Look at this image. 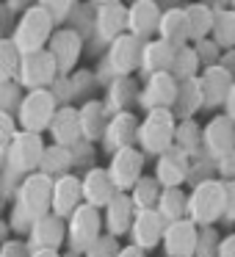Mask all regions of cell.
Here are the masks:
<instances>
[{
  "instance_id": "53",
  "label": "cell",
  "mask_w": 235,
  "mask_h": 257,
  "mask_svg": "<svg viewBox=\"0 0 235 257\" xmlns=\"http://www.w3.org/2000/svg\"><path fill=\"white\" fill-rule=\"evenodd\" d=\"M224 113H227V116L235 122V83H232V91H229V100H227V105H224Z\"/></svg>"
},
{
  "instance_id": "41",
  "label": "cell",
  "mask_w": 235,
  "mask_h": 257,
  "mask_svg": "<svg viewBox=\"0 0 235 257\" xmlns=\"http://www.w3.org/2000/svg\"><path fill=\"white\" fill-rule=\"evenodd\" d=\"M221 249V235L216 227H199V243H196V257H218Z\"/></svg>"
},
{
  "instance_id": "45",
  "label": "cell",
  "mask_w": 235,
  "mask_h": 257,
  "mask_svg": "<svg viewBox=\"0 0 235 257\" xmlns=\"http://www.w3.org/2000/svg\"><path fill=\"white\" fill-rule=\"evenodd\" d=\"M122 249H125V246L119 243V238H113V235H102V238L97 240V243L91 246L83 257H119V254H122Z\"/></svg>"
},
{
  "instance_id": "52",
  "label": "cell",
  "mask_w": 235,
  "mask_h": 257,
  "mask_svg": "<svg viewBox=\"0 0 235 257\" xmlns=\"http://www.w3.org/2000/svg\"><path fill=\"white\" fill-rule=\"evenodd\" d=\"M119 257H147V251H141L139 246L128 243V246H125V249H122V254H119Z\"/></svg>"
},
{
  "instance_id": "51",
  "label": "cell",
  "mask_w": 235,
  "mask_h": 257,
  "mask_svg": "<svg viewBox=\"0 0 235 257\" xmlns=\"http://www.w3.org/2000/svg\"><path fill=\"white\" fill-rule=\"evenodd\" d=\"M218 67H224V69H227V72L235 78V50H227V53H224L221 61H218Z\"/></svg>"
},
{
  "instance_id": "6",
  "label": "cell",
  "mask_w": 235,
  "mask_h": 257,
  "mask_svg": "<svg viewBox=\"0 0 235 257\" xmlns=\"http://www.w3.org/2000/svg\"><path fill=\"white\" fill-rule=\"evenodd\" d=\"M174 136H177V116L172 111H150L139 127V150L158 161L174 147Z\"/></svg>"
},
{
  "instance_id": "50",
  "label": "cell",
  "mask_w": 235,
  "mask_h": 257,
  "mask_svg": "<svg viewBox=\"0 0 235 257\" xmlns=\"http://www.w3.org/2000/svg\"><path fill=\"white\" fill-rule=\"evenodd\" d=\"M218 257H235V232H227L221 238V249H218Z\"/></svg>"
},
{
  "instance_id": "39",
  "label": "cell",
  "mask_w": 235,
  "mask_h": 257,
  "mask_svg": "<svg viewBox=\"0 0 235 257\" xmlns=\"http://www.w3.org/2000/svg\"><path fill=\"white\" fill-rule=\"evenodd\" d=\"M210 180H218L216 161H210L207 155L191 161V172H188V185L191 188H196V185H202V183H210Z\"/></svg>"
},
{
  "instance_id": "10",
  "label": "cell",
  "mask_w": 235,
  "mask_h": 257,
  "mask_svg": "<svg viewBox=\"0 0 235 257\" xmlns=\"http://www.w3.org/2000/svg\"><path fill=\"white\" fill-rule=\"evenodd\" d=\"M108 174H111L113 185H116L119 194H130L136 185L144 177V166H147V155L139 147H130V150L116 152L113 158H108Z\"/></svg>"
},
{
  "instance_id": "37",
  "label": "cell",
  "mask_w": 235,
  "mask_h": 257,
  "mask_svg": "<svg viewBox=\"0 0 235 257\" xmlns=\"http://www.w3.org/2000/svg\"><path fill=\"white\" fill-rule=\"evenodd\" d=\"M20 64H23V53L17 50V45L12 39H0V83L17 80Z\"/></svg>"
},
{
  "instance_id": "27",
  "label": "cell",
  "mask_w": 235,
  "mask_h": 257,
  "mask_svg": "<svg viewBox=\"0 0 235 257\" xmlns=\"http://www.w3.org/2000/svg\"><path fill=\"white\" fill-rule=\"evenodd\" d=\"M174 58H177V47H172L163 39H150L144 45V56H141V75H144V80L161 72H172Z\"/></svg>"
},
{
  "instance_id": "8",
  "label": "cell",
  "mask_w": 235,
  "mask_h": 257,
  "mask_svg": "<svg viewBox=\"0 0 235 257\" xmlns=\"http://www.w3.org/2000/svg\"><path fill=\"white\" fill-rule=\"evenodd\" d=\"M58 100L53 97L50 89L45 91H28L23 100V105H20L17 111V122H20V130H25V133H45V130H50L53 119H56L58 113Z\"/></svg>"
},
{
  "instance_id": "4",
  "label": "cell",
  "mask_w": 235,
  "mask_h": 257,
  "mask_svg": "<svg viewBox=\"0 0 235 257\" xmlns=\"http://www.w3.org/2000/svg\"><path fill=\"white\" fill-rule=\"evenodd\" d=\"M128 34V6L119 0H102L94 6V28L89 39V53L91 56H105V50L116 39Z\"/></svg>"
},
{
  "instance_id": "15",
  "label": "cell",
  "mask_w": 235,
  "mask_h": 257,
  "mask_svg": "<svg viewBox=\"0 0 235 257\" xmlns=\"http://www.w3.org/2000/svg\"><path fill=\"white\" fill-rule=\"evenodd\" d=\"M25 240H28L31 251H61V246L67 243V221L50 213L31 227Z\"/></svg>"
},
{
  "instance_id": "48",
  "label": "cell",
  "mask_w": 235,
  "mask_h": 257,
  "mask_svg": "<svg viewBox=\"0 0 235 257\" xmlns=\"http://www.w3.org/2000/svg\"><path fill=\"white\" fill-rule=\"evenodd\" d=\"M216 174L221 183H235V150L227 152L221 161H216Z\"/></svg>"
},
{
  "instance_id": "44",
  "label": "cell",
  "mask_w": 235,
  "mask_h": 257,
  "mask_svg": "<svg viewBox=\"0 0 235 257\" xmlns=\"http://www.w3.org/2000/svg\"><path fill=\"white\" fill-rule=\"evenodd\" d=\"M194 50H196V56H199V61H202V69H207V67H218V61H221V56H224V50H221V47H218L213 39H202V42H196Z\"/></svg>"
},
{
  "instance_id": "43",
  "label": "cell",
  "mask_w": 235,
  "mask_h": 257,
  "mask_svg": "<svg viewBox=\"0 0 235 257\" xmlns=\"http://www.w3.org/2000/svg\"><path fill=\"white\" fill-rule=\"evenodd\" d=\"M72 163L78 172H91L97 166V144H89V141H80L78 147H72Z\"/></svg>"
},
{
  "instance_id": "54",
  "label": "cell",
  "mask_w": 235,
  "mask_h": 257,
  "mask_svg": "<svg viewBox=\"0 0 235 257\" xmlns=\"http://www.w3.org/2000/svg\"><path fill=\"white\" fill-rule=\"evenodd\" d=\"M31 257H64V251H31Z\"/></svg>"
},
{
  "instance_id": "31",
  "label": "cell",
  "mask_w": 235,
  "mask_h": 257,
  "mask_svg": "<svg viewBox=\"0 0 235 257\" xmlns=\"http://www.w3.org/2000/svg\"><path fill=\"white\" fill-rule=\"evenodd\" d=\"M185 14H188V25H191V45H196L202 39H210L213 23H216L213 3H188Z\"/></svg>"
},
{
  "instance_id": "3",
  "label": "cell",
  "mask_w": 235,
  "mask_h": 257,
  "mask_svg": "<svg viewBox=\"0 0 235 257\" xmlns=\"http://www.w3.org/2000/svg\"><path fill=\"white\" fill-rule=\"evenodd\" d=\"M144 45L147 42L136 39V36L125 34L122 39H116L111 47L105 50V56L97 64V80L100 86H108L119 78H133V72H141V56H144Z\"/></svg>"
},
{
  "instance_id": "23",
  "label": "cell",
  "mask_w": 235,
  "mask_h": 257,
  "mask_svg": "<svg viewBox=\"0 0 235 257\" xmlns=\"http://www.w3.org/2000/svg\"><path fill=\"white\" fill-rule=\"evenodd\" d=\"M47 133H50L53 144H58V147H67V150L78 147L80 141H83V127H80L78 105L58 108V113H56V119H53V124H50Z\"/></svg>"
},
{
  "instance_id": "38",
  "label": "cell",
  "mask_w": 235,
  "mask_h": 257,
  "mask_svg": "<svg viewBox=\"0 0 235 257\" xmlns=\"http://www.w3.org/2000/svg\"><path fill=\"white\" fill-rule=\"evenodd\" d=\"M23 100H25V89L17 83V80H3V83H0V111L17 116Z\"/></svg>"
},
{
  "instance_id": "16",
  "label": "cell",
  "mask_w": 235,
  "mask_h": 257,
  "mask_svg": "<svg viewBox=\"0 0 235 257\" xmlns=\"http://www.w3.org/2000/svg\"><path fill=\"white\" fill-rule=\"evenodd\" d=\"M163 9L152 0H136L133 6H128V34L141 42L158 39V28H161Z\"/></svg>"
},
{
  "instance_id": "13",
  "label": "cell",
  "mask_w": 235,
  "mask_h": 257,
  "mask_svg": "<svg viewBox=\"0 0 235 257\" xmlns=\"http://www.w3.org/2000/svg\"><path fill=\"white\" fill-rule=\"evenodd\" d=\"M139 127H141V119L136 116L133 111L128 113H119V116H111L108 122V130L102 136L100 147L108 158H113L116 152L130 150V147H139Z\"/></svg>"
},
{
  "instance_id": "36",
  "label": "cell",
  "mask_w": 235,
  "mask_h": 257,
  "mask_svg": "<svg viewBox=\"0 0 235 257\" xmlns=\"http://www.w3.org/2000/svg\"><path fill=\"white\" fill-rule=\"evenodd\" d=\"M172 75H174L177 83H185V80H194V78H199V75H202V61H199V56H196L194 45L180 47V50H177Z\"/></svg>"
},
{
  "instance_id": "24",
  "label": "cell",
  "mask_w": 235,
  "mask_h": 257,
  "mask_svg": "<svg viewBox=\"0 0 235 257\" xmlns=\"http://www.w3.org/2000/svg\"><path fill=\"white\" fill-rule=\"evenodd\" d=\"M136 205L130 199V194H116L111 199V205L102 210V218H105V235H113V238H122V235H130L136 221Z\"/></svg>"
},
{
  "instance_id": "49",
  "label": "cell",
  "mask_w": 235,
  "mask_h": 257,
  "mask_svg": "<svg viewBox=\"0 0 235 257\" xmlns=\"http://www.w3.org/2000/svg\"><path fill=\"white\" fill-rule=\"evenodd\" d=\"M224 227H235V183H227V210L221 218Z\"/></svg>"
},
{
  "instance_id": "22",
  "label": "cell",
  "mask_w": 235,
  "mask_h": 257,
  "mask_svg": "<svg viewBox=\"0 0 235 257\" xmlns=\"http://www.w3.org/2000/svg\"><path fill=\"white\" fill-rule=\"evenodd\" d=\"M235 78L224 67H207L202 69V89H205V111H218L227 105L229 91H232Z\"/></svg>"
},
{
  "instance_id": "18",
  "label": "cell",
  "mask_w": 235,
  "mask_h": 257,
  "mask_svg": "<svg viewBox=\"0 0 235 257\" xmlns=\"http://www.w3.org/2000/svg\"><path fill=\"white\" fill-rule=\"evenodd\" d=\"M196 243H199V227L191 218H183L166 227L161 246L166 257H196Z\"/></svg>"
},
{
  "instance_id": "56",
  "label": "cell",
  "mask_w": 235,
  "mask_h": 257,
  "mask_svg": "<svg viewBox=\"0 0 235 257\" xmlns=\"http://www.w3.org/2000/svg\"><path fill=\"white\" fill-rule=\"evenodd\" d=\"M229 6H232V9H235V3H229Z\"/></svg>"
},
{
  "instance_id": "11",
  "label": "cell",
  "mask_w": 235,
  "mask_h": 257,
  "mask_svg": "<svg viewBox=\"0 0 235 257\" xmlns=\"http://www.w3.org/2000/svg\"><path fill=\"white\" fill-rule=\"evenodd\" d=\"M235 150V122L227 113H213L210 122L202 130V155L210 161H221L227 152Z\"/></svg>"
},
{
  "instance_id": "30",
  "label": "cell",
  "mask_w": 235,
  "mask_h": 257,
  "mask_svg": "<svg viewBox=\"0 0 235 257\" xmlns=\"http://www.w3.org/2000/svg\"><path fill=\"white\" fill-rule=\"evenodd\" d=\"M213 12H216V23H213L210 39L224 53L235 50V9L227 6V3H213Z\"/></svg>"
},
{
  "instance_id": "33",
  "label": "cell",
  "mask_w": 235,
  "mask_h": 257,
  "mask_svg": "<svg viewBox=\"0 0 235 257\" xmlns=\"http://www.w3.org/2000/svg\"><path fill=\"white\" fill-rule=\"evenodd\" d=\"M158 213L166 218V224L188 218V191L185 188H163L161 202H158Z\"/></svg>"
},
{
  "instance_id": "14",
  "label": "cell",
  "mask_w": 235,
  "mask_h": 257,
  "mask_svg": "<svg viewBox=\"0 0 235 257\" xmlns=\"http://www.w3.org/2000/svg\"><path fill=\"white\" fill-rule=\"evenodd\" d=\"M177 91H180V83L174 80L172 72L152 75V78H147L144 86H141L139 105L144 108L147 113L150 111H172L174 102H177Z\"/></svg>"
},
{
  "instance_id": "1",
  "label": "cell",
  "mask_w": 235,
  "mask_h": 257,
  "mask_svg": "<svg viewBox=\"0 0 235 257\" xmlns=\"http://www.w3.org/2000/svg\"><path fill=\"white\" fill-rule=\"evenodd\" d=\"M53 185H56V180L36 172L17 188L12 205H9V227H12V232H17V238H25L39 218L53 213Z\"/></svg>"
},
{
  "instance_id": "35",
  "label": "cell",
  "mask_w": 235,
  "mask_h": 257,
  "mask_svg": "<svg viewBox=\"0 0 235 257\" xmlns=\"http://www.w3.org/2000/svg\"><path fill=\"white\" fill-rule=\"evenodd\" d=\"M161 194H163V185L155 180V174H144L141 183L130 191V199H133L136 210H158Z\"/></svg>"
},
{
  "instance_id": "40",
  "label": "cell",
  "mask_w": 235,
  "mask_h": 257,
  "mask_svg": "<svg viewBox=\"0 0 235 257\" xmlns=\"http://www.w3.org/2000/svg\"><path fill=\"white\" fill-rule=\"evenodd\" d=\"M69 78H72V86H75V94H78V102H80V105H83V102H89V100H91V91L100 86L94 69H78V72L69 75Z\"/></svg>"
},
{
  "instance_id": "19",
  "label": "cell",
  "mask_w": 235,
  "mask_h": 257,
  "mask_svg": "<svg viewBox=\"0 0 235 257\" xmlns=\"http://www.w3.org/2000/svg\"><path fill=\"white\" fill-rule=\"evenodd\" d=\"M80 205H86L80 174L72 172V174H67V177H58L56 185H53V213H56L58 218H64V221H69Z\"/></svg>"
},
{
  "instance_id": "32",
  "label": "cell",
  "mask_w": 235,
  "mask_h": 257,
  "mask_svg": "<svg viewBox=\"0 0 235 257\" xmlns=\"http://www.w3.org/2000/svg\"><path fill=\"white\" fill-rule=\"evenodd\" d=\"M39 172L47 174L50 180H58V177H67V174H72V172H75L72 150H67V147H58V144H47Z\"/></svg>"
},
{
  "instance_id": "26",
  "label": "cell",
  "mask_w": 235,
  "mask_h": 257,
  "mask_svg": "<svg viewBox=\"0 0 235 257\" xmlns=\"http://www.w3.org/2000/svg\"><path fill=\"white\" fill-rule=\"evenodd\" d=\"M158 39L169 42L172 47H188L191 45V25H188V14L185 6H169L163 9L161 17V28H158Z\"/></svg>"
},
{
  "instance_id": "46",
  "label": "cell",
  "mask_w": 235,
  "mask_h": 257,
  "mask_svg": "<svg viewBox=\"0 0 235 257\" xmlns=\"http://www.w3.org/2000/svg\"><path fill=\"white\" fill-rule=\"evenodd\" d=\"M50 91H53V97L58 100V105H61V108L75 105V102H78V94H75V86H72V78H69V75H67V78L61 75V78L53 83Z\"/></svg>"
},
{
  "instance_id": "2",
  "label": "cell",
  "mask_w": 235,
  "mask_h": 257,
  "mask_svg": "<svg viewBox=\"0 0 235 257\" xmlns=\"http://www.w3.org/2000/svg\"><path fill=\"white\" fill-rule=\"evenodd\" d=\"M56 23H53L50 12L45 9V3H31L23 14L17 17V25H14L12 36L9 39L17 45V50L23 56H34V53L47 50L53 34H56Z\"/></svg>"
},
{
  "instance_id": "5",
  "label": "cell",
  "mask_w": 235,
  "mask_h": 257,
  "mask_svg": "<svg viewBox=\"0 0 235 257\" xmlns=\"http://www.w3.org/2000/svg\"><path fill=\"white\" fill-rule=\"evenodd\" d=\"M227 210V183L210 180L188 191V218L196 227H216Z\"/></svg>"
},
{
  "instance_id": "55",
  "label": "cell",
  "mask_w": 235,
  "mask_h": 257,
  "mask_svg": "<svg viewBox=\"0 0 235 257\" xmlns=\"http://www.w3.org/2000/svg\"><path fill=\"white\" fill-rule=\"evenodd\" d=\"M64 257H83V254H75V251H69V249H67V251H64Z\"/></svg>"
},
{
  "instance_id": "9",
  "label": "cell",
  "mask_w": 235,
  "mask_h": 257,
  "mask_svg": "<svg viewBox=\"0 0 235 257\" xmlns=\"http://www.w3.org/2000/svg\"><path fill=\"white\" fill-rule=\"evenodd\" d=\"M58 78H61L58 64L47 50L34 53V56H23V64H20V72H17V83L25 89V94H28V91L53 89V83H56Z\"/></svg>"
},
{
  "instance_id": "12",
  "label": "cell",
  "mask_w": 235,
  "mask_h": 257,
  "mask_svg": "<svg viewBox=\"0 0 235 257\" xmlns=\"http://www.w3.org/2000/svg\"><path fill=\"white\" fill-rule=\"evenodd\" d=\"M86 50V39L72 28H58L53 34L50 45H47V53L56 58L58 64V72L67 78V75H75L78 72V61Z\"/></svg>"
},
{
  "instance_id": "29",
  "label": "cell",
  "mask_w": 235,
  "mask_h": 257,
  "mask_svg": "<svg viewBox=\"0 0 235 257\" xmlns=\"http://www.w3.org/2000/svg\"><path fill=\"white\" fill-rule=\"evenodd\" d=\"M199 111H205V89H202V75L194 80L180 83L177 91V102H174L172 113L177 116V122H188L194 119Z\"/></svg>"
},
{
  "instance_id": "42",
  "label": "cell",
  "mask_w": 235,
  "mask_h": 257,
  "mask_svg": "<svg viewBox=\"0 0 235 257\" xmlns=\"http://www.w3.org/2000/svg\"><path fill=\"white\" fill-rule=\"evenodd\" d=\"M45 9L50 12L56 28H67L75 9H78V3H72V0H45Z\"/></svg>"
},
{
  "instance_id": "28",
  "label": "cell",
  "mask_w": 235,
  "mask_h": 257,
  "mask_svg": "<svg viewBox=\"0 0 235 257\" xmlns=\"http://www.w3.org/2000/svg\"><path fill=\"white\" fill-rule=\"evenodd\" d=\"M80 111V127H83V141L89 144H100L102 136L108 130V122H111V113H108L105 102L102 100H89L83 105H78Z\"/></svg>"
},
{
  "instance_id": "20",
  "label": "cell",
  "mask_w": 235,
  "mask_h": 257,
  "mask_svg": "<svg viewBox=\"0 0 235 257\" xmlns=\"http://www.w3.org/2000/svg\"><path fill=\"white\" fill-rule=\"evenodd\" d=\"M80 180H83V202L97 207V210H105L111 205V199L119 194L108 169H102V166H94L91 172L80 174Z\"/></svg>"
},
{
  "instance_id": "7",
  "label": "cell",
  "mask_w": 235,
  "mask_h": 257,
  "mask_svg": "<svg viewBox=\"0 0 235 257\" xmlns=\"http://www.w3.org/2000/svg\"><path fill=\"white\" fill-rule=\"evenodd\" d=\"M105 235V218L102 210L91 205H80L75 216L67 221V249L75 254H86L97 240Z\"/></svg>"
},
{
  "instance_id": "34",
  "label": "cell",
  "mask_w": 235,
  "mask_h": 257,
  "mask_svg": "<svg viewBox=\"0 0 235 257\" xmlns=\"http://www.w3.org/2000/svg\"><path fill=\"white\" fill-rule=\"evenodd\" d=\"M202 130L196 119H188V122H177V136H174V147H177L183 155H188L191 161L202 158Z\"/></svg>"
},
{
  "instance_id": "17",
  "label": "cell",
  "mask_w": 235,
  "mask_h": 257,
  "mask_svg": "<svg viewBox=\"0 0 235 257\" xmlns=\"http://www.w3.org/2000/svg\"><path fill=\"white\" fill-rule=\"evenodd\" d=\"M166 218L158 210H139L136 213L133 229H130V243L139 246L141 251H152L155 246L163 243V235H166Z\"/></svg>"
},
{
  "instance_id": "25",
  "label": "cell",
  "mask_w": 235,
  "mask_h": 257,
  "mask_svg": "<svg viewBox=\"0 0 235 257\" xmlns=\"http://www.w3.org/2000/svg\"><path fill=\"white\" fill-rule=\"evenodd\" d=\"M139 100H141V86L136 78H119V80H113V83H108L105 97H102V102H105L111 116L128 113L133 105H139Z\"/></svg>"
},
{
  "instance_id": "21",
  "label": "cell",
  "mask_w": 235,
  "mask_h": 257,
  "mask_svg": "<svg viewBox=\"0 0 235 257\" xmlns=\"http://www.w3.org/2000/svg\"><path fill=\"white\" fill-rule=\"evenodd\" d=\"M188 172H191V158L183 155L177 147L161 155L155 161V180L163 188H183L188 183Z\"/></svg>"
},
{
  "instance_id": "47",
  "label": "cell",
  "mask_w": 235,
  "mask_h": 257,
  "mask_svg": "<svg viewBox=\"0 0 235 257\" xmlns=\"http://www.w3.org/2000/svg\"><path fill=\"white\" fill-rule=\"evenodd\" d=\"M0 257H31V246L25 238H6L3 240V249Z\"/></svg>"
}]
</instances>
